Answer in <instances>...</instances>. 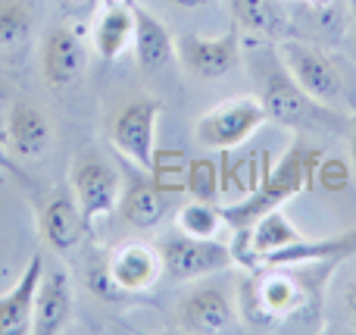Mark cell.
Here are the masks:
<instances>
[{
    "label": "cell",
    "mask_w": 356,
    "mask_h": 335,
    "mask_svg": "<svg viewBox=\"0 0 356 335\" xmlns=\"http://www.w3.org/2000/svg\"><path fill=\"white\" fill-rule=\"evenodd\" d=\"M350 3H353V6H356V0H350Z\"/></svg>",
    "instance_id": "obj_32"
},
{
    "label": "cell",
    "mask_w": 356,
    "mask_h": 335,
    "mask_svg": "<svg viewBox=\"0 0 356 335\" xmlns=\"http://www.w3.org/2000/svg\"><path fill=\"white\" fill-rule=\"evenodd\" d=\"M131 13H135V54L138 66L144 72H156V69L169 66L175 60V38L166 29L163 19H156L154 13H147L141 3L131 0Z\"/></svg>",
    "instance_id": "obj_17"
},
{
    "label": "cell",
    "mask_w": 356,
    "mask_h": 335,
    "mask_svg": "<svg viewBox=\"0 0 356 335\" xmlns=\"http://www.w3.org/2000/svg\"><path fill=\"white\" fill-rule=\"evenodd\" d=\"M269 123L266 107L253 94H241V98H228L209 113H203L194 125V135L203 148L209 150H232L244 144L257 129Z\"/></svg>",
    "instance_id": "obj_5"
},
{
    "label": "cell",
    "mask_w": 356,
    "mask_h": 335,
    "mask_svg": "<svg viewBox=\"0 0 356 335\" xmlns=\"http://www.w3.org/2000/svg\"><path fill=\"white\" fill-rule=\"evenodd\" d=\"M257 54V75H259V94L266 116L278 125H300L313 116V110L319 104L307 98L300 85L294 81V75L288 72V66L282 63L275 50H253Z\"/></svg>",
    "instance_id": "obj_3"
},
{
    "label": "cell",
    "mask_w": 356,
    "mask_h": 335,
    "mask_svg": "<svg viewBox=\"0 0 356 335\" xmlns=\"http://www.w3.org/2000/svg\"><path fill=\"white\" fill-rule=\"evenodd\" d=\"M232 19L241 31L266 44H278L291 35V19L282 0H232Z\"/></svg>",
    "instance_id": "obj_18"
},
{
    "label": "cell",
    "mask_w": 356,
    "mask_h": 335,
    "mask_svg": "<svg viewBox=\"0 0 356 335\" xmlns=\"http://www.w3.org/2000/svg\"><path fill=\"white\" fill-rule=\"evenodd\" d=\"M3 100H6V91H3V85H0V104H3Z\"/></svg>",
    "instance_id": "obj_29"
},
{
    "label": "cell",
    "mask_w": 356,
    "mask_h": 335,
    "mask_svg": "<svg viewBox=\"0 0 356 335\" xmlns=\"http://www.w3.org/2000/svg\"><path fill=\"white\" fill-rule=\"evenodd\" d=\"M110 263L113 282L122 288L125 295H141L147 288H154L163 276V257L156 248L144 242H125L116 251L106 254Z\"/></svg>",
    "instance_id": "obj_12"
},
{
    "label": "cell",
    "mask_w": 356,
    "mask_h": 335,
    "mask_svg": "<svg viewBox=\"0 0 356 335\" xmlns=\"http://www.w3.org/2000/svg\"><path fill=\"white\" fill-rule=\"evenodd\" d=\"M35 29V13L25 0H0V47H19Z\"/></svg>",
    "instance_id": "obj_22"
},
{
    "label": "cell",
    "mask_w": 356,
    "mask_h": 335,
    "mask_svg": "<svg viewBox=\"0 0 356 335\" xmlns=\"http://www.w3.org/2000/svg\"><path fill=\"white\" fill-rule=\"evenodd\" d=\"M275 47H278L282 63L288 66V72L307 91L309 100H316L319 107H334L344 98V91H347L344 72H341L338 60L328 50H322L319 44L303 41V38H294V35L278 41Z\"/></svg>",
    "instance_id": "obj_2"
},
{
    "label": "cell",
    "mask_w": 356,
    "mask_h": 335,
    "mask_svg": "<svg viewBox=\"0 0 356 335\" xmlns=\"http://www.w3.org/2000/svg\"><path fill=\"white\" fill-rule=\"evenodd\" d=\"M69 188H72L75 201H79L85 229H91L97 219L110 217L119 207L122 182H119V173L97 150L88 148V150H79L72 166H69Z\"/></svg>",
    "instance_id": "obj_4"
},
{
    "label": "cell",
    "mask_w": 356,
    "mask_h": 335,
    "mask_svg": "<svg viewBox=\"0 0 356 335\" xmlns=\"http://www.w3.org/2000/svg\"><path fill=\"white\" fill-rule=\"evenodd\" d=\"M175 56L181 60L184 72L200 81H213L222 75L234 72L241 63V29H228L225 35L203 38V35H184L175 41Z\"/></svg>",
    "instance_id": "obj_8"
},
{
    "label": "cell",
    "mask_w": 356,
    "mask_h": 335,
    "mask_svg": "<svg viewBox=\"0 0 356 335\" xmlns=\"http://www.w3.org/2000/svg\"><path fill=\"white\" fill-rule=\"evenodd\" d=\"M178 320L188 332H232L238 326V311L234 301L228 298L225 288L219 286H197L181 298V311Z\"/></svg>",
    "instance_id": "obj_11"
},
{
    "label": "cell",
    "mask_w": 356,
    "mask_h": 335,
    "mask_svg": "<svg viewBox=\"0 0 356 335\" xmlns=\"http://www.w3.org/2000/svg\"><path fill=\"white\" fill-rule=\"evenodd\" d=\"M160 100L156 98H135L116 113L110 138L116 150L138 169L154 173L156 157V119H160Z\"/></svg>",
    "instance_id": "obj_7"
},
{
    "label": "cell",
    "mask_w": 356,
    "mask_h": 335,
    "mask_svg": "<svg viewBox=\"0 0 356 335\" xmlns=\"http://www.w3.org/2000/svg\"><path fill=\"white\" fill-rule=\"evenodd\" d=\"M350 163H353V176H356V107L350 116Z\"/></svg>",
    "instance_id": "obj_27"
},
{
    "label": "cell",
    "mask_w": 356,
    "mask_h": 335,
    "mask_svg": "<svg viewBox=\"0 0 356 335\" xmlns=\"http://www.w3.org/2000/svg\"><path fill=\"white\" fill-rule=\"evenodd\" d=\"M178 6H203V3H209V0H175Z\"/></svg>",
    "instance_id": "obj_28"
},
{
    "label": "cell",
    "mask_w": 356,
    "mask_h": 335,
    "mask_svg": "<svg viewBox=\"0 0 356 335\" xmlns=\"http://www.w3.org/2000/svg\"><path fill=\"white\" fill-rule=\"evenodd\" d=\"M307 185H309L307 150H303L300 144H294V148L278 160V166L272 169L263 182H259L257 192H250L244 201H238V204L219 207L222 219H225V226L232 232L250 229L259 217H266V213L275 210V207H284L291 198H297Z\"/></svg>",
    "instance_id": "obj_1"
},
{
    "label": "cell",
    "mask_w": 356,
    "mask_h": 335,
    "mask_svg": "<svg viewBox=\"0 0 356 335\" xmlns=\"http://www.w3.org/2000/svg\"><path fill=\"white\" fill-rule=\"evenodd\" d=\"M353 41H356V25H353Z\"/></svg>",
    "instance_id": "obj_30"
},
{
    "label": "cell",
    "mask_w": 356,
    "mask_h": 335,
    "mask_svg": "<svg viewBox=\"0 0 356 335\" xmlns=\"http://www.w3.org/2000/svg\"><path fill=\"white\" fill-rule=\"evenodd\" d=\"M119 213L129 226L135 229H154L163 217H166V194H163L160 182L154 179V173L141 169L138 176H131L119 192Z\"/></svg>",
    "instance_id": "obj_16"
},
{
    "label": "cell",
    "mask_w": 356,
    "mask_h": 335,
    "mask_svg": "<svg viewBox=\"0 0 356 335\" xmlns=\"http://www.w3.org/2000/svg\"><path fill=\"white\" fill-rule=\"evenodd\" d=\"M44 267H47L44 257L31 254L22 276L16 279V286L0 295V335L31 332V323H35V298H38V286H41Z\"/></svg>",
    "instance_id": "obj_13"
},
{
    "label": "cell",
    "mask_w": 356,
    "mask_h": 335,
    "mask_svg": "<svg viewBox=\"0 0 356 335\" xmlns=\"http://www.w3.org/2000/svg\"><path fill=\"white\" fill-rule=\"evenodd\" d=\"M0 173H10V176H16L19 182H25V173L19 169V163H16V157L10 154V150L0 144Z\"/></svg>",
    "instance_id": "obj_26"
},
{
    "label": "cell",
    "mask_w": 356,
    "mask_h": 335,
    "mask_svg": "<svg viewBox=\"0 0 356 335\" xmlns=\"http://www.w3.org/2000/svg\"><path fill=\"white\" fill-rule=\"evenodd\" d=\"M178 229L184 232V235H194V238H219L222 226H225V219H222V210L213 204V201H191V204H184L181 210H178L175 217Z\"/></svg>",
    "instance_id": "obj_21"
},
{
    "label": "cell",
    "mask_w": 356,
    "mask_h": 335,
    "mask_svg": "<svg viewBox=\"0 0 356 335\" xmlns=\"http://www.w3.org/2000/svg\"><path fill=\"white\" fill-rule=\"evenodd\" d=\"M188 192L197 201H219V169L209 157H197L188 163Z\"/></svg>",
    "instance_id": "obj_23"
},
{
    "label": "cell",
    "mask_w": 356,
    "mask_h": 335,
    "mask_svg": "<svg viewBox=\"0 0 356 335\" xmlns=\"http://www.w3.org/2000/svg\"><path fill=\"white\" fill-rule=\"evenodd\" d=\"M135 38V13L131 0H106L91 31V44L104 60H116Z\"/></svg>",
    "instance_id": "obj_20"
},
{
    "label": "cell",
    "mask_w": 356,
    "mask_h": 335,
    "mask_svg": "<svg viewBox=\"0 0 356 335\" xmlns=\"http://www.w3.org/2000/svg\"><path fill=\"white\" fill-rule=\"evenodd\" d=\"M50 138H54V129L41 107H35L31 100H13L10 116H6V150L25 160L41 157L47 154Z\"/></svg>",
    "instance_id": "obj_15"
},
{
    "label": "cell",
    "mask_w": 356,
    "mask_h": 335,
    "mask_svg": "<svg viewBox=\"0 0 356 335\" xmlns=\"http://www.w3.org/2000/svg\"><path fill=\"white\" fill-rule=\"evenodd\" d=\"M163 257V276L175 282L200 279V276H213L222 270L234 267L232 244L219 242V238H194V235H169L160 242Z\"/></svg>",
    "instance_id": "obj_6"
},
{
    "label": "cell",
    "mask_w": 356,
    "mask_h": 335,
    "mask_svg": "<svg viewBox=\"0 0 356 335\" xmlns=\"http://www.w3.org/2000/svg\"><path fill=\"white\" fill-rule=\"evenodd\" d=\"M88 66V50H85V41L75 29L69 25H56L44 35V44H41V72H44V81L50 88H69L81 79Z\"/></svg>",
    "instance_id": "obj_10"
},
{
    "label": "cell",
    "mask_w": 356,
    "mask_h": 335,
    "mask_svg": "<svg viewBox=\"0 0 356 335\" xmlns=\"http://www.w3.org/2000/svg\"><path fill=\"white\" fill-rule=\"evenodd\" d=\"M38 223H41L44 242L54 251H60V254L79 248V242L88 232L72 188H63V185L50 188V192L44 194L41 207H38Z\"/></svg>",
    "instance_id": "obj_9"
},
{
    "label": "cell",
    "mask_w": 356,
    "mask_h": 335,
    "mask_svg": "<svg viewBox=\"0 0 356 335\" xmlns=\"http://www.w3.org/2000/svg\"><path fill=\"white\" fill-rule=\"evenodd\" d=\"M88 288H91L100 301H122V298H129V295H125L122 288L113 282V273H110L106 257L91 260V267H88Z\"/></svg>",
    "instance_id": "obj_24"
},
{
    "label": "cell",
    "mask_w": 356,
    "mask_h": 335,
    "mask_svg": "<svg viewBox=\"0 0 356 335\" xmlns=\"http://www.w3.org/2000/svg\"><path fill=\"white\" fill-rule=\"evenodd\" d=\"M341 313H344V320L356 329V270L347 276L344 286H341Z\"/></svg>",
    "instance_id": "obj_25"
},
{
    "label": "cell",
    "mask_w": 356,
    "mask_h": 335,
    "mask_svg": "<svg viewBox=\"0 0 356 335\" xmlns=\"http://www.w3.org/2000/svg\"><path fill=\"white\" fill-rule=\"evenodd\" d=\"M72 3H81V0H72Z\"/></svg>",
    "instance_id": "obj_31"
},
{
    "label": "cell",
    "mask_w": 356,
    "mask_h": 335,
    "mask_svg": "<svg viewBox=\"0 0 356 335\" xmlns=\"http://www.w3.org/2000/svg\"><path fill=\"white\" fill-rule=\"evenodd\" d=\"M350 254H356V229L344 232L338 238H322V242L297 238V242L266 254L263 267H309V263L341 260V257H350Z\"/></svg>",
    "instance_id": "obj_19"
},
{
    "label": "cell",
    "mask_w": 356,
    "mask_h": 335,
    "mask_svg": "<svg viewBox=\"0 0 356 335\" xmlns=\"http://www.w3.org/2000/svg\"><path fill=\"white\" fill-rule=\"evenodd\" d=\"M72 320V282L63 267H44L41 286L35 298V323L31 332L38 335H56Z\"/></svg>",
    "instance_id": "obj_14"
}]
</instances>
